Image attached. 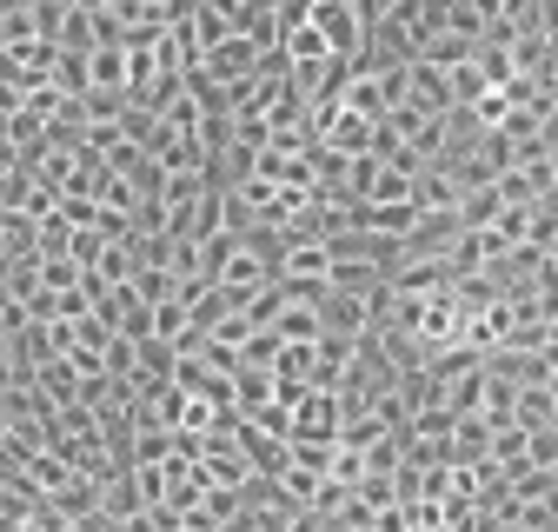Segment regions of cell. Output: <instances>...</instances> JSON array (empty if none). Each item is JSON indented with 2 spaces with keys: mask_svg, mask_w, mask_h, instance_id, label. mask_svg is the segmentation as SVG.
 Wrapping results in <instances>:
<instances>
[{
  "mask_svg": "<svg viewBox=\"0 0 558 532\" xmlns=\"http://www.w3.org/2000/svg\"><path fill=\"white\" fill-rule=\"evenodd\" d=\"M313 27L326 34V47H332L345 66H366L360 53H366L373 27H366V14H360V0H313Z\"/></svg>",
  "mask_w": 558,
  "mask_h": 532,
  "instance_id": "cell-1",
  "label": "cell"
},
{
  "mask_svg": "<svg viewBox=\"0 0 558 532\" xmlns=\"http://www.w3.org/2000/svg\"><path fill=\"white\" fill-rule=\"evenodd\" d=\"M332 100L353 113V120H366V126H386L392 120V87H386V66L373 60V66H353L339 87H332Z\"/></svg>",
  "mask_w": 558,
  "mask_h": 532,
  "instance_id": "cell-2",
  "label": "cell"
},
{
  "mask_svg": "<svg viewBox=\"0 0 558 532\" xmlns=\"http://www.w3.org/2000/svg\"><path fill=\"white\" fill-rule=\"evenodd\" d=\"M339 426H345V399L326 392V386H313L300 407H293V439H306V446H332Z\"/></svg>",
  "mask_w": 558,
  "mask_h": 532,
  "instance_id": "cell-3",
  "label": "cell"
},
{
  "mask_svg": "<svg viewBox=\"0 0 558 532\" xmlns=\"http://www.w3.org/2000/svg\"><path fill=\"white\" fill-rule=\"evenodd\" d=\"M418 227H426L418 200H405V207H360V240H373V246H412Z\"/></svg>",
  "mask_w": 558,
  "mask_h": 532,
  "instance_id": "cell-4",
  "label": "cell"
},
{
  "mask_svg": "<svg viewBox=\"0 0 558 532\" xmlns=\"http://www.w3.org/2000/svg\"><path fill=\"white\" fill-rule=\"evenodd\" d=\"M266 407H279V379L266 366H240L233 373V420H259Z\"/></svg>",
  "mask_w": 558,
  "mask_h": 532,
  "instance_id": "cell-5",
  "label": "cell"
},
{
  "mask_svg": "<svg viewBox=\"0 0 558 532\" xmlns=\"http://www.w3.org/2000/svg\"><path fill=\"white\" fill-rule=\"evenodd\" d=\"M186 27H193V40H199V53H214L220 40H233V34H240V27H233V21H227L220 8H214V0H199V8L186 14Z\"/></svg>",
  "mask_w": 558,
  "mask_h": 532,
  "instance_id": "cell-6",
  "label": "cell"
}]
</instances>
